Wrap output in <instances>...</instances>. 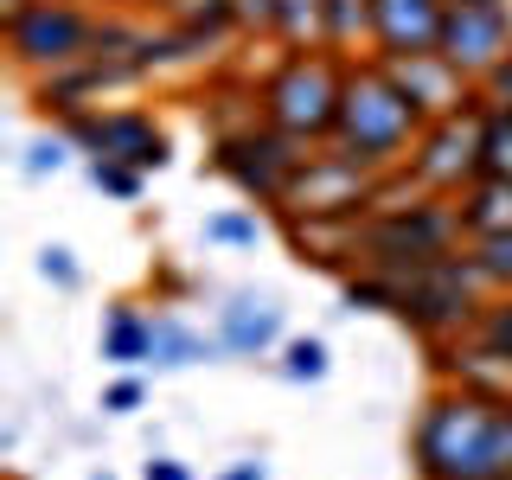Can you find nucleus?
I'll use <instances>...</instances> for the list:
<instances>
[{
	"mask_svg": "<svg viewBox=\"0 0 512 480\" xmlns=\"http://www.w3.org/2000/svg\"><path fill=\"white\" fill-rule=\"evenodd\" d=\"M218 480H269V474H263V461H231Z\"/></svg>",
	"mask_w": 512,
	"mask_h": 480,
	"instance_id": "nucleus-35",
	"label": "nucleus"
},
{
	"mask_svg": "<svg viewBox=\"0 0 512 480\" xmlns=\"http://www.w3.org/2000/svg\"><path fill=\"white\" fill-rule=\"evenodd\" d=\"M103 359L122 365V372L154 365V314H141V308H128V301H116V308L103 314Z\"/></svg>",
	"mask_w": 512,
	"mask_h": 480,
	"instance_id": "nucleus-18",
	"label": "nucleus"
},
{
	"mask_svg": "<svg viewBox=\"0 0 512 480\" xmlns=\"http://www.w3.org/2000/svg\"><path fill=\"white\" fill-rule=\"evenodd\" d=\"M480 96H487V103H512V52L500 58V64H493V71L487 77H480V84H474Z\"/></svg>",
	"mask_w": 512,
	"mask_h": 480,
	"instance_id": "nucleus-32",
	"label": "nucleus"
},
{
	"mask_svg": "<svg viewBox=\"0 0 512 480\" xmlns=\"http://www.w3.org/2000/svg\"><path fill=\"white\" fill-rule=\"evenodd\" d=\"M7 20V52L26 77H45V71H64V64L90 58L96 52V20L103 13L77 7V0H26V7L0 13Z\"/></svg>",
	"mask_w": 512,
	"mask_h": 480,
	"instance_id": "nucleus-6",
	"label": "nucleus"
},
{
	"mask_svg": "<svg viewBox=\"0 0 512 480\" xmlns=\"http://www.w3.org/2000/svg\"><path fill=\"white\" fill-rule=\"evenodd\" d=\"M218 359H231L218 327L199 333L180 314H154V372H192V365H218Z\"/></svg>",
	"mask_w": 512,
	"mask_h": 480,
	"instance_id": "nucleus-16",
	"label": "nucleus"
},
{
	"mask_svg": "<svg viewBox=\"0 0 512 480\" xmlns=\"http://www.w3.org/2000/svg\"><path fill=\"white\" fill-rule=\"evenodd\" d=\"M340 96H346V58L314 45V52H282V64L269 71L263 96H256V109H263L269 128L295 135L301 148H320V141H333Z\"/></svg>",
	"mask_w": 512,
	"mask_h": 480,
	"instance_id": "nucleus-4",
	"label": "nucleus"
},
{
	"mask_svg": "<svg viewBox=\"0 0 512 480\" xmlns=\"http://www.w3.org/2000/svg\"><path fill=\"white\" fill-rule=\"evenodd\" d=\"M455 205H461V231H468V237L512 231V180H493V173H480L468 192H455Z\"/></svg>",
	"mask_w": 512,
	"mask_h": 480,
	"instance_id": "nucleus-19",
	"label": "nucleus"
},
{
	"mask_svg": "<svg viewBox=\"0 0 512 480\" xmlns=\"http://www.w3.org/2000/svg\"><path fill=\"white\" fill-rule=\"evenodd\" d=\"M397 301H404V276H384V269H352L346 276V308L397 314Z\"/></svg>",
	"mask_w": 512,
	"mask_h": 480,
	"instance_id": "nucleus-23",
	"label": "nucleus"
},
{
	"mask_svg": "<svg viewBox=\"0 0 512 480\" xmlns=\"http://www.w3.org/2000/svg\"><path fill=\"white\" fill-rule=\"evenodd\" d=\"M64 167H71V141H64V128L26 141V154H20V173H26V180H58Z\"/></svg>",
	"mask_w": 512,
	"mask_h": 480,
	"instance_id": "nucleus-26",
	"label": "nucleus"
},
{
	"mask_svg": "<svg viewBox=\"0 0 512 480\" xmlns=\"http://www.w3.org/2000/svg\"><path fill=\"white\" fill-rule=\"evenodd\" d=\"M64 141H71L77 154H103V160H128V167L141 173H160L173 160V141L167 128H160L148 109H77V116H64Z\"/></svg>",
	"mask_w": 512,
	"mask_h": 480,
	"instance_id": "nucleus-9",
	"label": "nucleus"
},
{
	"mask_svg": "<svg viewBox=\"0 0 512 480\" xmlns=\"http://www.w3.org/2000/svg\"><path fill=\"white\" fill-rule=\"evenodd\" d=\"M288 244L301 250V263L314 269H352V237H359V218H282Z\"/></svg>",
	"mask_w": 512,
	"mask_h": 480,
	"instance_id": "nucleus-17",
	"label": "nucleus"
},
{
	"mask_svg": "<svg viewBox=\"0 0 512 480\" xmlns=\"http://www.w3.org/2000/svg\"><path fill=\"white\" fill-rule=\"evenodd\" d=\"M237 26H244V32H269V26H276V0H237Z\"/></svg>",
	"mask_w": 512,
	"mask_h": 480,
	"instance_id": "nucleus-33",
	"label": "nucleus"
},
{
	"mask_svg": "<svg viewBox=\"0 0 512 480\" xmlns=\"http://www.w3.org/2000/svg\"><path fill=\"white\" fill-rule=\"evenodd\" d=\"M391 71V84L404 90V103L416 109L423 122H442V116H461V109L480 103L474 77H461L455 64H448L442 52H416V58H391L384 64Z\"/></svg>",
	"mask_w": 512,
	"mask_h": 480,
	"instance_id": "nucleus-12",
	"label": "nucleus"
},
{
	"mask_svg": "<svg viewBox=\"0 0 512 480\" xmlns=\"http://www.w3.org/2000/svg\"><path fill=\"white\" fill-rule=\"evenodd\" d=\"M423 128L429 122L404 103L384 58H346V96H340V122H333V148H346L372 173H397Z\"/></svg>",
	"mask_w": 512,
	"mask_h": 480,
	"instance_id": "nucleus-2",
	"label": "nucleus"
},
{
	"mask_svg": "<svg viewBox=\"0 0 512 480\" xmlns=\"http://www.w3.org/2000/svg\"><path fill=\"white\" fill-rule=\"evenodd\" d=\"M269 39H276L282 52H314V45H327V0H276Z\"/></svg>",
	"mask_w": 512,
	"mask_h": 480,
	"instance_id": "nucleus-20",
	"label": "nucleus"
},
{
	"mask_svg": "<svg viewBox=\"0 0 512 480\" xmlns=\"http://www.w3.org/2000/svg\"><path fill=\"white\" fill-rule=\"evenodd\" d=\"M13 7H26V0H0V13H13Z\"/></svg>",
	"mask_w": 512,
	"mask_h": 480,
	"instance_id": "nucleus-37",
	"label": "nucleus"
},
{
	"mask_svg": "<svg viewBox=\"0 0 512 480\" xmlns=\"http://www.w3.org/2000/svg\"><path fill=\"white\" fill-rule=\"evenodd\" d=\"M218 340L231 359H269V352H282L288 327H282V301L269 295V288H231L218 308Z\"/></svg>",
	"mask_w": 512,
	"mask_h": 480,
	"instance_id": "nucleus-13",
	"label": "nucleus"
},
{
	"mask_svg": "<svg viewBox=\"0 0 512 480\" xmlns=\"http://www.w3.org/2000/svg\"><path fill=\"white\" fill-rule=\"evenodd\" d=\"M468 231H461V205L442 199V192H423V199L404 205H378V212L359 218V237H352V269H384V276H410V269L436 263V256L461 250ZM346 269V276H352Z\"/></svg>",
	"mask_w": 512,
	"mask_h": 480,
	"instance_id": "nucleus-3",
	"label": "nucleus"
},
{
	"mask_svg": "<svg viewBox=\"0 0 512 480\" xmlns=\"http://www.w3.org/2000/svg\"><path fill=\"white\" fill-rule=\"evenodd\" d=\"M474 340L493 346L512 365V295H487V308H480V320H474Z\"/></svg>",
	"mask_w": 512,
	"mask_h": 480,
	"instance_id": "nucleus-28",
	"label": "nucleus"
},
{
	"mask_svg": "<svg viewBox=\"0 0 512 480\" xmlns=\"http://www.w3.org/2000/svg\"><path fill=\"white\" fill-rule=\"evenodd\" d=\"M301 154L308 148H301L295 135H282V128H269V122H250V128H237V135H212V173H224L250 205H269V212L282 205Z\"/></svg>",
	"mask_w": 512,
	"mask_h": 480,
	"instance_id": "nucleus-8",
	"label": "nucleus"
},
{
	"mask_svg": "<svg viewBox=\"0 0 512 480\" xmlns=\"http://www.w3.org/2000/svg\"><path fill=\"white\" fill-rule=\"evenodd\" d=\"M327 340H314V333H301V340H282V365L276 372L288 378V384H320L327 378Z\"/></svg>",
	"mask_w": 512,
	"mask_h": 480,
	"instance_id": "nucleus-25",
	"label": "nucleus"
},
{
	"mask_svg": "<svg viewBox=\"0 0 512 480\" xmlns=\"http://www.w3.org/2000/svg\"><path fill=\"white\" fill-rule=\"evenodd\" d=\"M404 180L416 192H442V199H455V192H468L480 180V103L461 109V116L429 122L416 135V148L404 160Z\"/></svg>",
	"mask_w": 512,
	"mask_h": 480,
	"instance_id": "nucleus-10",
	"label": "nucleus"
},
{
	"mask_svg": "<svg viewBox=\"0 0 512 480\" xmlns=\"http://www.w3.org/2000/svg\"><path fill=\"white\" fill-rule=\"evenodd\" d=\"M90 186L109 192V199H122V205H135L141 186H148V173L128 167V160H103V154H96V160H90Z\"/></svg>",
	"mask_w": 512,
	"mask_h": 480,
	"instance_id": "nucleus-27",
	"label": "nucleus"
},
{
	"mask_svg": "<svg viewBox=\"0 0 512 480\" xmlns=\"http://www.w3.org/2000/svg\"><path fill=\"white\" fill-rule=\"evenodd\" d=\"M90 480H116V474H109V468H90Z\"/></svg>",
	"mask_w": 512,
	"mask_h": 480,
	"instance_id": "nucleus-36",
	"label": "nucleus"
},
{
	"mask_svg": "<svg viewBox=\"0 0 512 480\" xmlns=\"http://www.w3.org/2000/svg\"><path fill=\"white\" fill-rule=\"evenodd\" d=\"M480 173L512 180V103H487V96H480Z\"/></svg>",
	"mask_w": 512,
	"mask_h": 480,
	"instance_id": "nucleus-21",
	"label": "nucleus"
},
{
	"mask_svg": "<svg viewBox=\"0 0 512 480\" xmlns=\"http://www.w3.org/2000/svg\"><path fill=\"white\" fill-rule=\"evenodd\" d=\"M141 474H148V480H192L173 455H148V468H141Z\"/></svg>",
	"mask_w": 512,
	"mask_h": 480,
	"instance_id": "nucleus-34",
	"label": "nucleus"
},
{
	"mask_svg": "<svg viewBox=\"0 0 512 480\" xmlns=\"http://www.w3.org/2000/svg\"><path fill=\"white\" fill-rule=\"evenodd\" d=\"M442 7L448 0H372V52L365 58H416L442 45Z\"/></svg>",
	"mask_w": 512,
	"mask_h": 480,
	"instance_id": "nucleus-14",
	"label": "nucleus"
},
{
	"mask_svg": "<svg viewBox=\"0 0 512 480\" xmlns=\"http://www.w3.org/2000/svg\"><path fill=\"white\" fill-rule=\"evenodd\" d=\"M359 45H372V0H327V52L359 58Z\"/></svg>",
	"mask_w": 512,
	"mask_h": 480,
	"instance_id": "nucleus-22",
	"label": "nucleus"
},
{
	"mask_svg": "<svg viewBox=\"0 0 512 480\" xmlns=\"http://www.w3.org/2000/svg\"><path fill=\"white\" fill-rule=\"evenodd\" d=\"M205 244L256 250V244H263V218H256V212H218V218H205Z\"/></svg>",
	"mask_w": 512,
	"mask_h": 480,
	"instance_id": "nucleus-29",
	"label": "nucleus"
},
{
	"mask_svg": "<svg viewBox=\"0 0 512 480\" xmlns=\"http://www.w3.org/2000/svg\"><path fill=\"white\" fill-rule=\"evenodd\" d=\"M436 52L461 77H487L512 52V0H448L442 7V45Z\"/></svg>",
	"mask_w": 512,
	"mask_h": 480,
	"instance_id": "nucleus-11",
	"label": "nucleus"
},
{
	"mask_svg": "<svg viewBox=\"0 0 512 480\" xmlns=\"http://www.w3.org/2000/svg\"><path fill=\"white\" fill-rule=\"evenodd\" d=\"M416 480H512V397L442 384L410 423Z\"/></svg>",
	"mask_w": 512,
	"mask_h": 480,
	"instance_id": "nucleus-1",
	"label": "nucleus"
},
{
	"mask_svg": "<svg viewBox=\"0 0 512 480\" xmlns=\"http://www.w3.org/2000/svg\"><path fill=\"white\" fill-rule=\"evenodd\" d=\"M468 256L480 269V282L493 295H512V231H493V237H468Z\"/></svg>",
	"mask_w": 512,
	"mask_h": 480,
	"instance_id": "nucleus-24",
	"label": "nucleus"
},
{
	"mask_svg": "<svg viewBox=\"0 0 512 480\" xmlns=\"http://www.w3.org/2000/svg\"><path fill=\"white\" fill-rule=\"evenodd\" d=\"M487 295H493V288L480 282L474 256H468V244H461V250H448V256H436V263H423V269L404 276L397 320H404L423 346H442V340H455V333H474Z\"/></svg>",
	"mask_w": 512,
	"mask_h": 480,
	"instance_id": "nucleus-5",
	"label": "nucleus"
},
{
	"mask_svg": "<svg viewBox=\"0 0 512 480\" xmlns=\"http://www.w3.org/2000/svg\"><path fill=\"white\" fill-rule=\"evenodd\" d=\"M378 180L384 173L359 167L346 148L320 141V148L301 154V167H295V180H288L276 212L282 218H365L378 205Z\"/></svg>",
	"mask_w": 512,
	"mask_h": 480,
	"instance_id": "nucleus-7",
	"label": "nucleus"
},
{
	"mask_svg": "<svg viewBox=\"0 0 512 480\" xmlns=\"http://www.w3.org/2000/svg\"><path fill=\"white\" fill-rule=\"evenodd\" d=\"M436 352V378L461 384V391H487V397H512V365L493 346H480L474 333H455V340L429 346Z\"/></svg>",
	"mask_w": 512,
	"mask_h": 480,
	"instance_id": "nucleus-15",
	"label": "nucleus"
},
{
	"mask_svg": "<svg viewBox=\"0 0 512 480\" xmlns=\"http://www.w3.org/2000/svg\"><path fill=\"white\" fill-rule=\"evenodd\" d=\"M141 404H148V384H141V378H116L103 391V416H135Z\"/></svg>",
	"mask_w": 512,
	"mask_h": 480,
	"instance_id": "nucleus-31",
	"label": "nucleus"
},
{
	"mask_svg": "<svg viewBox=\"0 0 512 480\" xmlns=\"http://www.w3.org/2000/svg\"><path fill=\"white\" fill-rule=\"evenodd\" d=\"M32 269H39V282H52L58 295H77V288H84V269H77V256L64 250V244H45Z\"/></svg>",
	"mask_w": 512,
	"mask_h": 480,
	"instance_id": "nucleus-30",
	"label": "nucleus"
}]
</instances>
